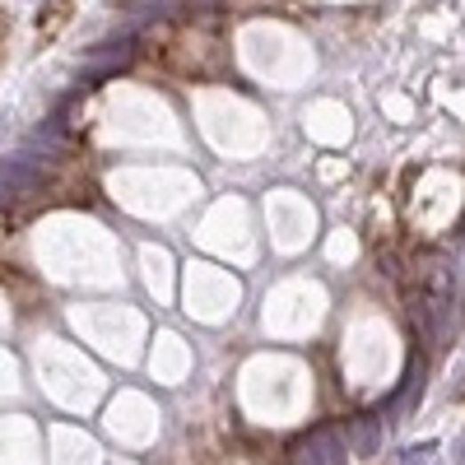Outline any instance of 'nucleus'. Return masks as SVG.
<instances>
[{
  "label": "nucleus",
  "instance_id": "obj_1",
  "mask_svg": "<svg viewBox=\"0 0 465 465\" xmlns=\"http://www.w3.org/2000/svg\"><path fill=\"white\" fill-rule=\"evenodd\" d=\"M145 56L177 79H214L228 70V52L214 24H168L149 37Z\"/></svg>",
  "mask_w": 465,
  "mask_h": 465
},
{
  "label": "nucleus",
  "instance_id": "obj_2",
  "mask_svg": "<svg viewBox=\"0 0 465 465\" xmlns=\"http://www.w3.org/2000/svg\"><path fill=\"white\" fill-rule=\"evenodd\" d=\"M75 0H47L43 5V14H37V37H56L60 33V24H70V10Z\"/></svg>",
  "mask_w": 465,
  "mask_h": 465
},
{
  "label": "nucleus",
  "instance_id": "obj_3",
  "mask_svg": "<svg viewBox=\"0 0 465 465\" xmlns=\"http://www.w3.org/2000/svg\"><path fill=\"white\" fill-rule=\"evenodd\" d=\"M354 442H358V452H373V447H377V429H373V419H358Z\"/></svg>",
  "mask_w": 465,
  "mask_h": 465
},
{
  "label": "nucleus",
  "instance_id": "obj_4",
  "mask_svg": "<svg viewBox=\"0 0 465 465\" xmlns=\"http://www.w3.org/2000/svg\"><path fill=\"white\" fill-rule=\"evenodd\" d=\"M456 461H461V465H465V442H461V452H456Z\"/></svg>",
  "mask_w": 465,
  "mask_h": 465
}]
</instances>
